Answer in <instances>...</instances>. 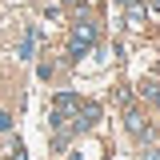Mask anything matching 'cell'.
I'll return each mask as SVG.
<instances>
[{
    "mask_svg": "<svg viewBox=\"0 0 160 160\" xmlns=\"http://www.w3.org/2000/svg\"><path fill=\"white\" fill-rule=\"evenodd\" d=\"M92 44H96V28H92V24H76V28H72V40H68V52H72V56H84Z\"/></svg>",
    "mask_w": 160,
    "mask_h": 160,
    "instance_id": "obj_1",
    "label": "cell"
},
{
    "mask_svg": "<svg viewBox=\"0 0 160 160\" xmlns=\"http://www.w3.org/2000/svg\"><path fill=\"white\" fill-rule=\"evenodd\" d=\"M36 40H40V28H28V32H24V40L16 44V56H20V60H32V52H36Z\"/></svg>",
    "mask_w": 160,
    "mask_h": 160,
    "instance_id": "obj_2",
    "label": "cell"
},
{
    "mask_svg": "<svg viewBox=\"0 0 160 160\" xmlns=\"http://www.w3.org/2000/svg\"><path fill=\"white\" fill-rule=\"evenodd\" d=\"M124 120H128V132H132V136H136V140H144V136H152V124H148V120L140 116V112H128V116H124Z\"/></svg>",
    "mask_w": 160,
    "mask_h": 160,
    "instance_id": "obj_3",
    "label": "cell"
},
{
    "mask_svg": "<svg viewBox=\"0 0 160 160\" xmlns=\"http://www.w3.org/2000/svg\"><path fill=\"white\" fill-rule=\"evenodd\" d=\"M96 120H100V108H96V104H84L80 116H76V124H80V128H92Z\"/></svg>",
    "mask_w": 160,
    "mask_h": 160,
    "instance_id": "obj_4",
    "label": "cell"
},
{
    "mask_svg": "<svg viewBox=\"0 0 160 160\" xmlns=\"http://www.w3.org/2000/svg\"><path fill=\"white\" fill-rule=\"evenodd\" d=\"M144 20H148V12L140 8L136 0H128V28H144Z\"/></svg>",
    "mask_w": 160,
    "mask_h": 160,
    "instance_id": "obj_5",
    "label": "cell"
},
{
    "mask_svg": "<svg viewBox=\"0 0 160 160\" xmlns=\"http://www.w3.org/2000/svg\"><path fill=\"white\" fill-rule=\"evenodd\" d=\"M140 96H148L152 104H160V88L156 84H140Z\"/></svg>",
    "mask_w": 160,
    "mask_h": 160,
    "instance_id": "obj_6",
    "label": "cell"
},
{
    "mask_svg": "<svg viewBox=\"0 0 160 160\" xmlns=\"http://www.w3.org/2000/svg\"><path fill=\"white\" fill-rule=\"evenodd\" d=\"M8 128H12V116H8V112H0V132H8Z\"/></svg>",
    "mask_w": 160,
    "mask_h": 160,
    "instance_id": "obj_7",
    "label": "cell"
},
{
    "mask_svg": "<svg viewBox=\"0 0 160 160\" xmlns=\"http://www.w3.org/2000/svg\"><path fill=\"white\" fill-rule=\"evenodd\" d=\"M140 160H160V148H148V152H140Z\"/></svg>",
    "mask_w": 160,
    "mask_h": 160,
    "instance_id": "obj_8",
    "label": "cell"
},
{
    "mask_svg": "<svg viewBox=\"0 0 160 160\" xmlns=\"http://www.w3.org/2000/svg\"><path fill=\"white\" fill-rule=\"evenodd\" d=\"M64 4H84V0H64Z\"/></svg>",
    "mask_w": 160,
    "mask_h": 160,
    "instance_id": "obj_9",
    "label": "cell"
},
{
    "mask_svg": "<svg viewBox=\"0 0 160 160\" xmlns=\"http://www.w3.org/2000/svg\"><path fill=\"white\" fill-rule=\"evenodd\" d=\"M120 4H128V0H120Z\"/></svg>",
    "mask_w": 160,
    "mask_h": 160,
    "instance_id": "obj_10",
    "label": "cell"
}]
</instances>
